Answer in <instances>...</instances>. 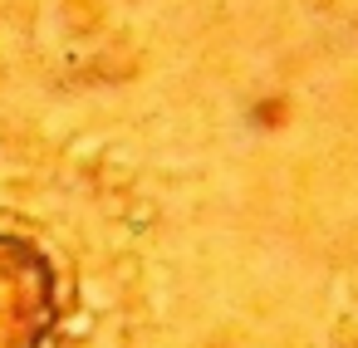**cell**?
<instances>
[{
  "mask_svg": "<svg viewBox=\"0 0 358 348\" xmlns=\"http://www.w3.org/2000/svg\"><path fill=\"white\" fill-rule=\"evenodd\" d=\"M55 324V270L50 260L0 235V348H40Z\"/></svg>",
  "mask_w": 358,
  "mask_h": 348,
  "instance_id": "obj_1",
  "label": "cell"
}]
</instances>
